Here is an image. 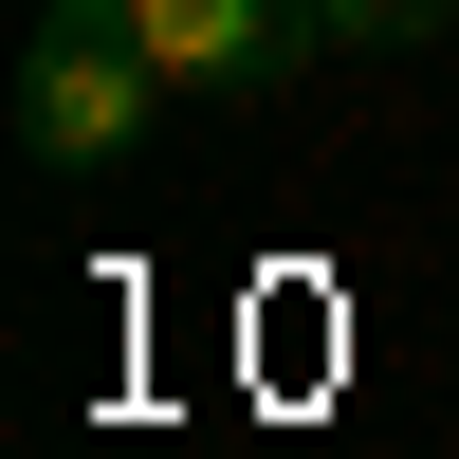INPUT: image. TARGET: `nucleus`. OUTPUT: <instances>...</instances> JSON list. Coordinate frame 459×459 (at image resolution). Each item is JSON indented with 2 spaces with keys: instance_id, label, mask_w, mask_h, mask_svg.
Returning <instances> with one entry per match:
<instances>
[{
  "instance_id": "obj_1",
  "label": "nucleus",
  "mask_w": 459,
  "mask_h": 459,
  "mask_svg": "<svg viewBox=\"0 0 459 459\" xmlns=\"http://www.w3.org/2000/svg\"><path fill=\"white\" fill-rule=\"evenodd\" d=\"M166 110H184V92L147 74V37L110 19V0H37V37H19V147H37L56 184H110Z\"/></svg>"
},
{
  "instance_id": "obj_2",
  "label": "nucleus",
  "mask_w": 459,
  "mask_h": 459,
  "mask_svg": "<svg viewBox=\"0 0 459 459\" xmlns=\"http://www.w3.org/2000/svg\"><path fill=\"white\" fill-rule=\"evenodd\" d=\"M110 19L147 37L166 92H294L313 56H368L350 0H110Z\"/></svg>"
},
{
  "instance_id": "obj_3",
  "label": "nucleus",
  "mask_w": 459,
  "mask_h": 459,
  "mask_svg": "<svg viewBox=\"0 0 459 459\" xmlns=\"http://www.w3.org/2000/svg\"><path fill=\"white\" fill-rule=\"evenodd\" d=\"M423 19H459V0H350V37L386 56V37H423Z\"/></svg>"
}]
</instances>
